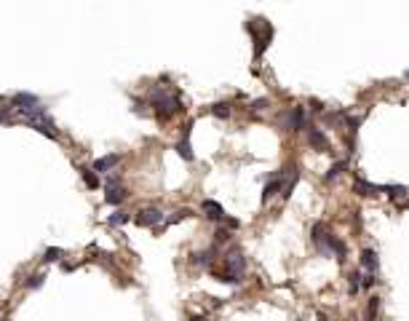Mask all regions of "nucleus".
<instances>
[{"label":"nucleus","instance_id":"1","mask_svg":"<svg viewBox=\"0 0 409 321\" xmlns=\"http://www.w3.org/2000/svg\"><path fill=\"white\" fill-rule=\"evenodd\" d=\"M150 105H152V110L158 113V118H161V120H169V118L174 115V113H179V110H182L179 96L174 94L172 89H166V86H155V89H152V94H150Z\"/></svg>","mask_w":409,"mask_h":321},{"label":"nucleus","instance_id":"2","mask_svg":"<svg viewBox=\"0 0 409 321\" xmlns=\"http://www.w3.org/2000/svg\"><path fill=\"white\" fill-rule=\"evenodd\" d=\"M225 265L227 271L219 276V281H225V284H238V281L243 278V271H246V260H243L241 252H233V254L225 257Z\"/></svg>","mask_w":409,"mask_h":321},{"label":"nucleus","instance_id":"3","mask_svg":"<svg viewBox=\"0 0 409 321\" xmlns=\"http://www.w3.org/2000/svg\"><path fill=\"white\" fill-rule=\"evenodd\" d=\"M278 123H281L283 129H289V131L305 129V107H292V110H286L281 118H278Z\"/></svg>","mask_w":409,"mask_h":321},{"label":"nucleus","instance_id":"4","mask_svg":"<svg viewBox=\"0 0 409 321\" xmlns=\"http://www.w3.org/2000/svg\"><path fill=\"white\" fill-rule=\"evenodd\" d=\"M134 222L139 228H155V225H161V222H163V211L158 209V206H147V209L136 211Z\"/></svg>","mask_w":409,"mask_h":321},{"label":"nucleus","instance_id":"5","mask_svg":"<svg viewBox=\"0 0 409 321\" xmlns=\"http://www.w3.org/2000/svg\"><path fill=\"white\" fill-rule=\"evenodd\" d=\"M246 30L254 35V59H259V56L265 54V48H268V43L273 40V27L268 24V27L262 30V35H259V32L254 30V24H252V22H246Z\"/></svg>","mask_w":409,"mask_h":321},{"label":"nucleus","instance_id":"6","mask_svg":"<svg viewBox=\"0 0 409 321\" xmlns=\"http://www.w3.org/2000/svg\"><path fill=\"white\" fill-rule=\"evenodd\" d=\"M329 238H332V233L326 230V225H321V222L313 225V244L318 246L321 254H332V252H329Z\"/></svg>","mask_w":409,"mask_h":321},{"label":"nucleus","instance_id":"7","mask_svg":"<svg viewBox=\"0 0 409 321\" xmlns=\"http://www.w3.org/2000/svg\"><path fill=\"white\" fill-rule=\"evenodd\" d=\"M283 185H286V171H281V174H276L273 180L265 185V190H262V204H268V201L276 196L278 190H283Z\"/></svg>","mask_w":409,"mask_h":321},{"label":"nucleus","instance_id":"8","mask_svg":"<svg viewBox=\"0 0 409 321\" xmlns=\"http://www.w3.org/2000/svg\"><path fill=\"white\" fill-rule=\"evenodd\" d=\"M308 142L316 147L318 153H326V150H329V139L323 137L321 129H316V126H313V129H308Z\"/></svg>","mask_w":409,"mask_h":321},{"label":"nucleus","instance_id":"9","mask_svg":"<svg viewBox=\"0 0 409 321\" xmlns=\"http://www.w3.org/2000/svg\"><path fill=\"white\" fill-rule=\"evenodd\" d=\"M174 150H177L185 160H193V147H190V123L185 126V134H182V139L177 142V147H174Z\"/></svg>","mask_w":409,"mask_h":321},{"label":"nucleus","instance_id":"10","mask_svg":"<svg viewBox=\"0 0 409 321\" xmlns=\"http://www.w3.org/2000/svg\"><path fill=\"white\" fill-rule=\"evenodd\" d=\"M203 211H206V217H209V220H214V222L225 220V209L217 204V201H203Z\"/></svg>","mask_w":409,"mask_h":321},{"label":"nucleus","instance_id":"11","mask_svg":"<svg viewBox=\"0 0 409 321\" xmlns=\"http://www.w3.org/2000/svg\"><path fill=\"white\" fill-rule=\"evenodd\" d=\"M118 160H121V156H105V158H96L91 169H94V171H112V169L118 166Z\"/></svg>","mask_w":409,"mask_h":321},{"label":"nucleus","instance_id":"12","mask_svg":"<svg viewBox=\"0 0 409 321\" xmlns=\"http://www.w3.org/2000/svg\"><path fill=\"white\" fill-rule=\"evenodd\" d=\"M105 201L110 206H118V204H123L126 201V187H121V185H115V187H107V196Z\"/></svg>","mask_w":409,"mask_h":321},{"label":"nucleus","instance_id":"13","mask_svg":"<svg viewBox=\"0 0 409 321\" xmlns=\"http://www.w3.org/2000/svg\"><path fill=\"white\" fill-rule=\"evenodd\" d=\"M353 190L359 193V196H374V193H380L383 187H377V185H372V182H366V180L359 177V180L353 182Z\"/></svg>","mask_w":409,"mask_h":321},{"label":"nucleus","instance_id":"14","mask_svg":"<svg viewBox=\"0 0 409 321\" xmlns=\"http://www.w3.org/2000/svg\"><path fill=\"white\" fill-rule=\"evenodd\" d=\"M361 265L366 268L369 273H374V271H377V252L364 249V252H361Z\"/></svg>","mask_w":409,"mask_h":321},{"label":"nucleus","instance_id":"15","mask_svg":"<svg viewBox=\"0 0 409 321\" xmlns=\"http://www.w3.org/2000/svg\"><path fill=\"white\" fill-rule=\"evenodd\" d=\"M78 171H81L83 182H86L88 187H99V177H96L94 169H88V166H78Z\"/></svg>","mask_w":409,"mask_h":321},{"label":"nucleus","instance_id":"16","mask_svg":"<svg viewBox=\"0 0 409 321\" xmlns=\"http://www.w3.org/2000/svg\"><path fill=\"white\" fill-rule=\"evenodd\" d=\"M38 102V96L35 94H24V91H19V94H14L11 96V105L14 107H22V105H35Z\"/></svg>","mask_w":409,"mask_h":321},{"label":"nucleus","instance_id":"17","mask_svg":"<svg viewBox=\"0 0 409 321\" xmlns=\"http://www.w3.org/2000/svg\"><path fill=\"white\" fill-rule=\"evenodd\" d=\"M383 190H388L390 198H407V196H409L404 185H383Z\"/></svg>","mask_w":409,"mask_h":321},{"label":"nucleus","instance_id":"18","mask_svg":"<svg viewBox=\"0 0 409 321\" xmlns=\"http://www.w3.org/2000/svg\"><path fill=\"white\" fill-rule=\"evenodd\" d=\"M345 166H348V160H337V163H334L332 169H329V174L323 177V180H326V182L337 180V177H340V174H343V171H345Z\"/></svg>","mask_w":409,"mask_h":321},{"label":"nucleus","instance_id":"19","mask_svg":"<svg viewBox=\"0 0 409 321\" xmlns=\"http://www.w3.org/2000/svg\"><path fill=\"white\" fill-rule=\"evenodd\" d=\"M129 220H131V214H126V211H115V214L107 217V222H110V225H126Z\"/></svg>","mask_w":409,"mask_h":321},{"label":"nucleus","instance_id":"20","mask_svg":"<svg viewBox=\"0 0 409 321\" xmlns=\"http://www.w3.org/2000/svg\"><path fill=\"white\" fill-rule=\"evenodd\" d=\"M62 254H65V252H62V249H56V246H51V249H45V252H43V262H56Z\"/></svg>","mask_w":409,"mask_h":321},{"label":"nucleus","instance_id":"21","mask_svg":"<svg viewBox=\"0 0 409 321\" xmlns=\"http://www.w3.org/2000/svg\"><path fill=\"white\" fill-rule=\"evenodd\" d=\"M212 113H214V115H217V118H230V105H225V102H219V105H214L212 107Z\"/></svg>","mask_w":409,"mask_h":321},{"label":"nucleus","instance_id":"22","mask_svg":"<svg viewBox=\"0 0 409 321\" xmlns=\"http://www.w3.org/2000/svg\"><path fill=\"white\" fill-rule=\"evenodd\" d=\"M348 281H350V295H356V292L361 289V273H359V271H353V273L348 276Z\"/></svg>","mask_w":409,"mask_h":321},{"label":"nucleus","instance_id":"23","mask_svg":"<svg viewBox=\"0 0 409 321\" xmlns=\"http://www.w3.org/2000/svg\"><path fill=\"white\" fill-rule=\"evenodd\" d=\"M212 254H214V249H209V252H201V254H195L193 260H195L198 265H212Z\"/></svg>","mask_w":409,"mask_h":321},{"label":"nucleus","instance_id":"24","mask_svg":"<svg viewBox=\"0 0 409 321\" xmlns=\"http://www.w3.org/2000/svg\"><path fill=\"white\" fill-rule=\"evenodd\" d=\"M45 281V273H35V276H30L27 278V286H30V289H38V286H41Z\"/></svg>","mask_w":409,"mask_h":321},{"label":"nucleus","instance_id":"25","mask_svg":"<svg viewBox=\"0 0 409 321\" xmlns=\"http://www.w3.org/2000/svg\"><path fill=\"white\" fill-rule=\"evenodd\" d=\"M182 217H190V211H187V209L177 211V214H174V217H169V220H166V225H174V222H179V220H182Z\"/></svg>","mask_w":409,"mask_h":321},{"label":"nucleus","instance_id":"26","mask_svg":"<svg viewBox=\"0 0 409 321\" xmlns=\"http://www.w3.org/2000/svg\"><path fill=\"white\" fill-rule=\"evenodd\" d=\"M214 238H217V244H225V241H227V238H230V233H227V230H225V228H219V230H217V233H214Z\"/></svg>","mask_w":409,"mask_h":321},{"label":"nucleus","instance_id":"27","mask_svg":"<svg viewBox=\"0 0 409 321\" xmlns=\"http://www.w3.org/2000/svg\"><path fill=\"white\" fill-rule=\"evenodd\" d=\"M265 107H268V99H254L252 102V110L257 113V110H265Z\"/></svg>","mask_w":409,"mask_h":321},{"label":"nucleus","instance_id":"28","mask_svg":"<svg viewBox=\"0 0 409 321\" xmlns=\"http://www.w3.org/2000/svg\"><path fill=\"white\" fill-rule=\"evenodd\" d=\"M361 286H366V289H372L374 286V276L369 273V276H361Z\"/></svg>","mask_w":409,"mask_h":321},{"label":"nucleus","instance_id":"29","mask_svg":"<svg viewBox=\"0 0 409 321\" xmlns=\"http://www.w3.org/2000/svg\"><path fill=\"white\" fill-rule=\"evenodd\" d=\"M190 321H203V319H201V316H195V319H190Z\"/></svg>","mask_w":409,"mask_h":321},{"label":"nucleus","instance_id":"30","mask_svg":"<svg viewBox=\"0 0 409 321\" xmlns=\"http://www.w3.org/2000/svg\"><path fill=\"white\" fill-rule=\"evenodd\" d=\"M407 78H409V70H407Z\"/></svg>","mask_w":409,"mask_h":321}]
</instances>
